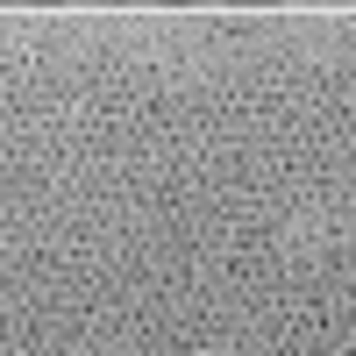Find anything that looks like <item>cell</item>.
<instances>
[{"label": "cell", "instance_id": "1", "mask_svg": "<svg viewBox=\"0 0 356 356\" xmlns=\"http://www.w3.org/2000/svg\"><path fill=\"white\" fill-rule=\"evenodd\" d=\"M235 8H264V0H235Z\"/></svg>", "mask_w": 356, "mask_h": 356}]
</instances>
